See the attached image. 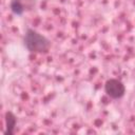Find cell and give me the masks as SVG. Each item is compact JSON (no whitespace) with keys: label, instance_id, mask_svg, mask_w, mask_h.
<instances>
[{"label":"cell","instance_id":"cell-1","mask_svg":"<svg viewBox=\"0 0 135 135\" xmlns=\"http://www.w3.org/2000/svg\"><path fill=\"white\" fill-rule=\"evenodd\" d=\"M23 42L25 47L32 53H43L46 52L50 47L49 39L33 28L26 30Z\"/></svg>","mask_w":135,"mask_h":135},{"label":"cell","instance_id":"cell-2","mask_svg":"<svg viewBox=\"0 0 135 135\" xmlns=\"http://www.w3.org/2000/svg\"><path fill=\"white\" fill-rule=\"evenodd\" d=\"M104 92L112 99H119L124 95L126 88L120 80L116 78H110L104 83Z\"/></svg>","mask_w":135,"mask_h":135},{"label":"cell","instance_id":"cell-3","mask_svg":"<svg viewBox=\"0 0 135 135\" xmlns=\"http://www.w3.org/2000/svg\"><path fill=\"white\" fill-rule=\"evenodd\" d=\"M17 123V118L12 112L5 113V134L6 135H13L15 132V127Z\"/></svg>","mask_w":135,"mask_h":135},{"label":"cell","instance_id":"cell-4","mask_svg":"<svg viewBox=\"0 0 135 135\" xmlns=\"http://www.w3.org/2000/svg\"><path fill=\"white\" fill-rule=\"evenodd\" d=\"M11 9L16 15H22L23 12H24V5L21 2V0H12Z\"/></svg>","mask_w":135,"mask_h":135}]
</instances>
